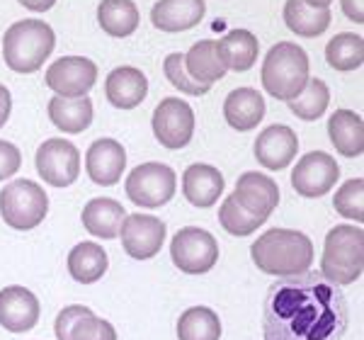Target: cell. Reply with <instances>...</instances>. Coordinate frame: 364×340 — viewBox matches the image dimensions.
Segmentation results:
<instances>
[{
    "mask_svg": "<svg viewBox=\"0 0 364 340\" xmlns=\"http://www.w3.org/2000/svg\"><path fill=\"white\" fill-rule=\"evenodd\" d=\"M350 326L348 297L321 272L279 277L262 307L265 340H343Z\"/></svg>",
    "mask_w": 364,
    "mask_h": 340,
    "instance_id": "obj_1",
    "label": "cell"
},
{
    "mask_svg": "<svg viewBox=\"0 0 364 340\" xmlns=\"http://www.w3.org/2000/svg\"><path fill=\"white\" fill-rule=\"evenodd\" d=\"M250 255L260 272L294 277L314 265V243L294 228H269L250 245Z\"/></svg>",
    "mask_w": 364,
    "mask_h": 340,
    "instance_id": "obj_2",
    "label": "cell"
},
{
    "mask_svg": "<svg viewBox=\"0 0 364 340\" xmlns=\"http://www.w3.org/2000/svg\"><path fill=\"white\" fill-rule=\"evenodd\" d=\"M56 46L54 29L44 20H20L3 34V58L15 73H34L44 66Z\"/></svg>",
    "mask_w": 364,
    "mask_h": 340,
    "instance_id": "obj_3",
    "label": "cell"
},
{
    "mask_svg": "<svg viewBox=\"0 0 364 340\" xmlns=\"http://www.w3.org/2000/svg\"><path fill=\"white\" fill-rule=\"evenodd\" d=\"M262 87L274 100L289 102L309 83V54L294 42H277L262 61Z\"/></svg>",
    "mask_w": 364,
    "mask_h": 340,
    "instance_id": "obj_4",
    "label": "cell"
},
{
    "mask_svg": "<svg viewBox=\"0 0 364 340\" xmlns=\"http://www.w3.org/2000/svg\"><path fill=\"white\" fill-rule=\"evenodd\" d=\"M323 277L338 287L355 285L364 270V231L350 224L331 228L323 243Z\"/></svg>",
    "mask_w": 364,
    "mask_h": 340,
    "instance_id": "obj_5",
    "label": "cell"
},
{
    "mask_svg": "<svg viewBox=\"0 0 364 340\" xmlns=\"http://www.w3.org/2000/svg\"><path fill=\"white\" fill-rule=\"evenodd\" d=\"M49 212V197L44 187L32 180H15L0 190V216L15 231H32Z\"/></svg>",
    "mask_w": 364,
    "mask_h": 340,
    "instance_id": "obj_6",
    "label": "cell"
},
{
    "mask_svg": "<svg viewBox=\"0 0 364 340\" xmlns=\"http://www.w3.org/2000/svg\"><path fill=\"white\" fill-rule=\"evenodd\" d=\"M178 175L163 163H144L127 175V197L141 209H158L175 197Z\"/></svg>",
    "mask_w": 364,
    "mask_h": 340,
    "instance_id": "obj_7",
    "label": "cell"
},
{
    "mask_svg": "<svg viewBox=\"0 0 364 340\" xmlns=\"http://www.w3.org/2000/svg\"><path fill=\"white\" fill-rule=\"evenodd\" d=\"M170 257L185 275H204L219 262V243L197 226L180 228L170 241Z\"/></svg>",
    "mask_w": 364,
    "mask_h": 340,
    "instance_id": "obj_8",
    "label": "cell"
},
{
    "mask_svg": "<svg viewBox=\"0 0 364 340\" xmlns=\"http://www.w3.org/2000/svg\"><path fill=\"white\" fill-rule=\"evenodd\" d=\"M154 134L168 151H180L195 134V110L180 97H166L154 110Z\"/></svg>",
    "mask_w": 364,
    "mask_h": 340,
    "instance_id": "obj_9",
    "label": "cell"
},
{
    "mask_svg": "<svg viewBox=\"0 0 364 340\" xmlns=\"http://www.w3.org/2000/svg\"><path fill=\"white\" fill-rule=\"evenodd\" d=\"M37 173L51 187H68L80 175V151L66 139H46L37 151Z\"/></svg>",
    "mask_w": 364,
    "mask_h": 340,
    "instance_id": "obj_10",
    "label": "cell"
},
{
    "mask_svg": "<svg viewBox=\"0 0 364 340\" xmlns=\"http://www.w3.org/2000/svg\"><path fill=\"white\" fill-rule=\"evenodd\" d=\"M340 178V168L336 158L326 151H311L291 170V187L301 197L316 199L323 197L336 187Z\"/></svg>",
    "mask_w": 364,
    "mask_h": 340,
    "instance_id": "obj_11",
    "label": "cell"
},
{
    "mask_svg": "<svg viewBox=\"0 0 364 340\" xmlns=\"http://www.w3.org/2000/svg\"><path fill=\"white\" fill-rule=\"evenodd\" d=\"M95 83L97 66L85 56H63L46 68V85L58 97H83Z\"/></svg>",
    "mask_w": 364,
    "mask_h": 340,
    "instance_id": "obj_12",
    "label": "cell"
},
{
    "mask_svg": "<svg viewBox=\"0 0 364 340\" xmlns=\"http://www.w3.org/2000/svg\"><path fill=\"white\" fill-rule=\"evenodd\" d=\"M122 248L134 260H151L166 241V224L154 214H129L119 228Z\"/></svg>",
    "mask_w": 364,
    "mask_h": 340,
    "instance_id": "obj_13",
    "label": "cell"
},
{
    "mask_svg": "<svg viewBox=\"0 0 364 340\" xmlns=\"http://www.w3.org/2000/svg\"><path fill=\"white\" fill-rule=\"evenodd\" d=\"M233 199H236L248 214L267 221L269 214H272L279 204V187L269 175L250 170V173H243L236 180Z\"/></svg>",
    "mask_w": 364,
    "mask_h": 340,
    "instance_id": "obj_14",
    "label": "cell"
},
{
    "mask_svg": "<svg viewBox=\"0 0 364 340\" xmlns=\"http://www.w3.org/2000/svg\"><path fill=\"white\" fill-rule=\"evenodd\" d=\"M56 340H117L109 321L97 319L87 307H66L56 316Z\"/></svg>",
    "mask_w": 364,
    "mask_h": 340,
    "instance_id": "obj_15",
    "label": "cell"
},
{
    "mask_svg": "<svg viewBox=\"0 0 364 340\" xmlns=\"http://www.w3.org/2000/svg\"><path fill=\"white\" fill-rule=\"evenodd\" d=\"M127 168V151L117 139H97L85 154L87 178L95 185L112 187L122 180Z\"/></svg>",
    "mask_w": 364,
    "mask_h": 340,
    "instance_id": "obj_16",
    "label": "cell"
},
{
    "mask_svg": "<svg viewBox=\"0 0 364 340\" xmlns=\"http://www.w3.org/2000/svg\"><path fill=\"white\" fill-rule=\"evenodd\" d=\"M296 151H299V137L291 127L272 124L265 132L257 134L255 158L262 168L284 170L296 158Z\"/></svg>",
    "mask_w": 364,
    "mask_h": 340,
    "instance_id": "obj_17",
    "label": "cell"
},
{
    "mask_svg": "<svg viewBox=\"0 0 364 340\" xmlns=\"http://www.w3.org/2000/svg\"><path fill=\"white\" fill-rule=\"evenodd\" d=\"M39 321V299L20 285L0 292V326L10 333L32 331Z\"/></svg>",
    "mask_w": 364,
    "mask_h": 340,
    "instance_id": "obj_18",
    "label": "cell"
},
{
    "mask_svg": "<svg viewBox=\"0 0 364 340\" xmlns=\"http://www.w3.org/2000/svg\"><path fill=\"white\" fill-rule=\"evenodd\" d=\"M207 5L204 0H158L151 10V22L166 34L187 32L204 20Z\"/></svg>",
    "mask_w": 364,
    "mask_h": 340,
    "instance_id": "obj_19",
    "label": "cell"
},
{
    "mask_svg": "<svg viewBox=\"0 0 364 340\" xmlns=\"http://www.w3.org/2000/svg\"><path fill=\"white\" fill-rule=\"evenodd\" d=\"M224 192V175L214 166L207 163H195L182 173V195L192 207L209 209L219 202Z\"/></svg>",
    "mask_w": 364,
    "mask_h": 340,
    "instance_id": "obj_20",
    "label": "cell"
},
{
    "mask_svg": "<svg viewBox=\"0 0 364 340\" xmlns=\"http://www.w3.org/2000/svg\"><path fill=\"white\" fill-rule=\"evenodd\" d=\"M105 95L117 110H134L149 95V78L134 66H119L105 80Z\"/></svg>",
    "mask_w": 364,
    "mask_h": 340,
    "instance_id": "obj_21",
    "label": "cell"
},
{
    "mask_svg": "<svg viewBox=\"0 0 364 340\" xmlns=\"http://www.w3.org/2000/svg\"><path fill=\"white\" fill-rule=\"evenodd\" d=\"M224 117L236 132H252L265 117V100L252 87H236L224 100Z\"/></svg>",
    "mask_w": 364,
    "mask_h": 340,
    "instance_id": "obj_22",
    "label": "cell"
},
{
    "mask_svg": "<svg viewBox=\"0 0 364 340\" xmlns=\"http://www.w3.org/2000/svg\"><path fill=\"white\" fill-rule=\"evenodd\" d=\"M216 49H219V58L226 71L245 73L255 66L260 42H257V37L248 32V29H231V32L224 34L216 42Z\"/></svg>",
    "mask_w": 364,
    "mask_h": 340,
    "instance_id": "obj_23",
    "label": "cell"
},
{
    "mask_svg": "<svg viewBox=\"0 0 364 340\" xmlns=\"http://www.w3.org/2000/svg\"><path fill=\"white\" fill-rule=\"evenodd\" d=\"M127 216V209L122 207L117 199L109 197H95L83 207V226L87 233L97 238H105V241H112V238L119 236L122 221Z\"/></svg>",
    "mask_w": 364,
    "mask_h": 340,
    "instance_id": "obj_24",
    "label": "cell"
},
{
    "mask_svg": "<svg viewBox=\"0 0 364 340\" xmlns=\"http://www.w3.org/2000/svg\"><path fill=\"white\" fill-rule=\"evenodd\" d=\"M328 134L338 154L360 158L364 154V124L362 117L352 110H338L328 119Z\"/></svg>",
    "mask_w": 364,
    "mask_h": 340,
    "instance_id": "obj_25",
    "label": "cell"
},
{
    "mask_svg": "<svg viewBox=\"0 0 364 340\" xmlns=\"http://www.w3.org/2000/svg\"><path fill=\"white\" fill-rule=\"evenodd\" d=\"M49 119L56 129L66 134H83L92 124V100L83 97H58L49 100Z\"/></svg>",
    "mask_w": 364,
    "mask_h": 340,
    "instance_id": "obj_26",
    "label": "cell"
},
{
    "mask_svg": "<svg viewBox=\"0 0 364 340\" xmlns=\"http://www.w3.org/2000/svg\"><path fill=\"white\" fill-rule=\"evenodd\" d=\"M185 71L190 73L192 80L202 85H214L226 75V68L219 58L214 39H202V42L192 44V49L185 54Z\"/></svg>",
    "mask_w": 364,
    "mask_h": 340,
    "instance_id": "obj_27",
    "label": "cell"
},
{
    "mask_svg": "<svg viewBox=\"0 0 364 340\" xmlns=\"http://www.w3.org/2000/svg\"><path fill=\"white\" fill-rule=\"evenodd\" d=\"M282 15H284V25L299 37H321L331 27V10L314 8L306 0H287Z\"/></svg>",
    "mask_w": 364,
    "mask_h": 340,
    "instance_id": "obj_28",
    "label": "cell"
},
{
    "mask_svg": "<svg viewBox=\"0 0 364 340\" xmlns=\"http://www.w3.org/2000/svg\"><path fill=\"white\" fill-rule=\"evenodd\" d=\"M139 8L134 0H102L97 5V22L105 34L124 39L136 32L139 27Z\"/></svg>",
    "mask_w": 364,
    "mask_h": 340,
    "instance_id": "obj_29",
    "label": "cell"
},
{
    "mask_svg": "<svg viewBox=\"0 0 364 340\" xmlns=\"http://www.w3.org/2000/svg\"><path fill=\"white\" fill-rule=\"evenodd\" d=\"M107 253L97 243L83 241L68 253V272L75 282L95 285L105 272H107Z\"/></svg>",
    "mask_w": 364,
    "mask_h": 340,
    "instance_id": "obj_30",
    "label": "cell"
},
{
    "mask_svg": "<svg viewBox=\"0 0 364 340\" xmlns=\"http://www.w3.org/2000/svg\"><path fill=\"white\" fill-rule=\"evenodd\" d=\"M326 61L328 66L340 73H350L360 68L364 63V39L352 32L336 34L326 46Z\"/></svg>",
    "mask_w": 364,
    "mask_h": 340,
    "instance_id": "obj_31",
    "label": "cell"
},
{
    "mask_svg": "<svg viewBox=\"0 0 364 340\" xmlns=\"http://www.w3.org/2000/svg\"><path fill=\"white\" fill-rule=\"evenodd\" d=\"M221 321L209 307H192L178 319V340H219Z\"/></svg>",
    "mask_w": 364,
    "mask_h": 340,
    "instance_id": "obj_32",
    "label": "cell"
},
{
    "mask_svg": "<svg viewBox=\"0 0 364 340\" xmlns=\"http://www.w3.org/2000/svg\"><path fill=\"white\" fill-rule=\"evenodd\" d=\"M287 105H289V112L296 115L299 119L316 122L321 119L323 112L328 110V105H331V90H328V85L321 78H309L306 87Z\"/></svg>",
    "mask_w": 364,
    "mask_h": 340,
    "instance_id": "obj_33",
    "label": "cell"
},
{
    "mask_svg": "<svg viewBox=\"0 0 364 340\" xmlns=\"http://www.w3.org/2000/svg\"><path fill=\"white\" fill-rule=\"evenodd\" d=\"M219 221H221V226L226 228V233H231V236H250L255 228H260L265 224L262 219L245 212L236 199H233V195L226 197L224 204L219 207Z\"/></svg>",
    "mask_w": 364,
    "mask_h": 340,
    "instance_id": "obj_34",
    "label": "cell"
},
{
    "mask_svg": "<svg viewBox=\"0 0 364 340\" xmlns=\"http://www.w3.org/2000/svg\"><path fill=\"white\" fill-rule=\"evenodd\" d=\"M333 207H336V212L340 216L362 224L364 221V180L362 178L348 180V183L336 192Z\"/></svg>",
    "mask_w": 364,
    "mask_h": 340,
    "instance_id": "obj_35",
    "label": "cell"
},
{
    "mask_svg": "<svg viewBox=\"0 0 364 340\" xmlns=\"http://www.w3.org/2000/svg\"><path fill=\"white\" fill-rule=\"evenodd\" d=\"M163 73H166V78L178 87L180 92H187V95L199 97V95H207L211 90L209 85H202L190 78V73L185 71V54H168L166 61H163Z\"/></svg>",
    "mask_w": 364,
    "mask_h": 340,
    "instance_id": "obj_36",
    "label": "cell"
},
{
    "mask_svg": "<svg viewBox=\"0 0 364 340\" xmlns=\"http://www.w3.org/2000/svg\"><path fill=\"white\" fill-rule=\"evenodd\" d=\"M22 166V154L15 144L3 142L0 139V180H8L20 170Z\"/></svg>",
    "mask_w": 364,
    "mask_h": 340,
    "instance_id": "obj_37",
    "label": "cell"
},
{
    "mask_svg": "<svg viewBox=\"0 0 364 340\" xmlns=\"http://www.w3.org/2000/svg\"><path fill=\"white\" fill-rule=\"evenodd\" d=\"M343 13L357 25H364V0H343Z\"/></svg>",
    "mask_w": 364,
    "mask_h": 340,
    "instance_id": "obj_38",
    "label": "cell"
},
{
    "mask_svg": "<svg viewBox=\"0 0 364 340\" xmlns=\"http://www.w3.org/2000/svg\"><path fill=\"white\" fill-rule=\"evenodd\" d=\"M10 110H13V97H10V90L0 83V129L5 127V122L10 119Z\"/></svg>",
    "mask_w": 364,
    "mask_h": 340,
    "instance_id": "obj_39",
    "label": "cell"
},
{
    "mask_svg": "<svg viewBox=\"0 0 364 340\" xmlns=\"http://www.w3.org/2000/svg\"><path fill=\"white\" fill-rule=\"evenodd\" d=\"M20 5H25L32 13H46L56 5V0H20Z\"/></svg>",
    "mask_w": 364,
    "mask_h": 340,
    "instance_id": "obj_40",
    "label": "cell"
},
{
    "mask_svg": "<svg viewBox=\"0 0 364 340\" xmlns=\"http://www.w3.org/2000/svg\"><path fill=\"white\" fill-rule=\"evenodd\" d=\"M306 3L309 5H314V8H331V5H333V0H306Z\"/></svg>",
    "mask_w": 364,
    "mask_h": 340,
    "instance_id": "obj_41",
    "label": "cell"
}]
</instances>
